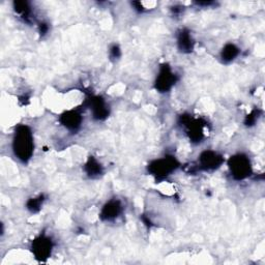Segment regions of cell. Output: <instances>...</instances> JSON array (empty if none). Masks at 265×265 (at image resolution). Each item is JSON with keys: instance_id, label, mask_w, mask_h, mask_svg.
<instances>
[{"instance_id": "cell-1", "label": "cell", "mask_w": 265, "mask_h": 265, "mask_svg": "<svg viewBox=\"0 0 265 265\" xmlns=\"http://www.w3.org/2000/svg\"><path fill=\"white\" fill-rule=\"evenodd\" d=\"M14 151L16 155L23 161L30 158L34 151V138L27 126H20L14 139Z\"/></svg>"}, {"instance_id": "cell-11", "label": "cell", "mask_w": 265, "mask_h": 265, "mask_svg": "<svg viewBox=\"0 0 265 265\" xmlns=\"http://www.w3.org/2000/svg\"><path fill=\"white\" fill-rule=\"evenodd\" d=\"M86 171L87 174L90 176H97L102 173V167L101 165L94 160V158H89L88 163L86 164Z\"/></svg>"}, {"instance_id": "cell-13", "label": "cell", "mask_w": 265, "mask_h": 265, "mask_svg": "<svg viewBox=\"0 0 265 265\" xmlns=\"http://www.w3.org/2000/svg\"><path fill=\"white\" fill-rule=\"evenodd\" d=\"M111 52L113 53V57L114 58H116V57H119V55H120V52H119V49H118V47H113L112 49H111Z\"/></svg>"}, {"instance_id": "cell-7", "label": "cell", "mask_w": 265, "mask_h": 265, "mask_svg": "<svg viewBox=\"0 0 265 265\" xmlns=\"http://www.w3.org/2000/svg\"><path fill=\"white\" fill-rule=\"evenodd\" d=\"M121 213V204L116 200H112L106 204L102 210V218L111 221L117 218Z\"/></svg>"}, {"instance_id": "cell-10", "label": "cell", "mask_w": 265, "mask_h": 265, "mask_svg": "<svg viewBox=\"0 0 265 265\" xmlns=\"http://www.w3.org/2000/svg\"><path fill=\"white\" fill-rule=\"evenodd\" d=\"M238 54H239V49L235 45L228 44L222 51V59L225 62H230L232 60H234Z\"/></svg>"}, {"instance_id": "cell-3", "label": "cell", "mask_w": 265, "mask_h": 265, "mask_svg": "<svg viewBox=\"0 0 265 265\" xmlns=\"http://www.w3.org/2000/svg\"><path fill=\"white\" fill-rule=\"evenodd\" d=\"M177 167V163L173 157H164L151 165V172L155 176H165L171 173Z\"/></svg>"}, {"instance_id": "cell-9", "label": "cell", "mask_w": 265, "mask_h": 265, "mask_svg": "<svg viewBox=\"0 0 265 265\" xmlns=\"http://www.w3.org/2000/svg\"><path fill=\"white\" fill-rule=\"evenodd\" d=\"M61 121L70 130H76L79 128L81 122V116L77 112H68L62 115Z\"/></svg>"}, {"instance_id": "cell-4", "label": "cell", "mask_w": 265, "mask_h": 265, "mask_svg": "<svg viewBox=\"0 0 265 265\" xmlns=\"http://www.w3.org/2000/svg\"><path fill=\"white\" fill-rule=\"evenodd\" d=\"M174 82H175V75L171 71V69L168 66L162 67L155 82L156 89L162 92H166L173 86Z\"/></svg>"}, {"instance_id": "cell-2", "label": "cell", "mask_w": 265, "mask_h": 265, "mask_svg": "<svg viewBox=\"0 0 265 265\" xmlns=\"http://www.w3.org/2000/svg\"><path fill=\"white\" fill-rule=\"evenodd\" d=\"M229 167L233 177L236 179L246 178L252 172V167L249 157L243 154L232 156L229 161Z\"/></svg>"}, {"instance_id": "cell-6", "label": "cell", "mask_w": 265, "mask_h": 265, "mask_svg": "<svg viewBox=\"0 0 265 265\" xmlns=\"http://www.w3.org/2000/svg\"><path fill=\"white\" fill-rule=\"evenodd\" d=\"M201 166L205 169H216L223 163V157L214 151H205L200 156Z\"/></svg>"}, {"instance_id": "cell-8", "label": "cell", "mask_w": 265, "mask_h": 265, "mask_svg": "<svg viewBox=\"0 0 265 265\" xmlns=\"http://www.w3.org/2000/svg\"><path fill=\"white\" fill-rule=\"evenodd\" d=\"M177 43H178L179 49L183 52H190L194 49V40L189 31L183 30L182 33L179 34L178 38H177Z\"/></svg>"}, {"instance_id": "cell-12", "label": "cell", "mask_w": 265, "mask_h": 265, "mask_svg": "<svg viewBox=\"0 0 265 265\" xmlns=\"http://www.w3.org/2000/svg\"><path fill=\"white\" fill-rule=\"evenodd\" d=\"M43 197H38V198H34V199H30L29 202H28V208L34 211V213H36V211H38L39 209V207L41 206V204H43Z\"/></svg>"}, {"instance_id": "cell-5", "label": "cell", "mask_w": 265, "mask_h": 265, "mask_svg": "<svg viewBox=\"0 0 265 265\" xmlns=\"http://www.w3.org/2000/svg\"><path fill=\"white\" fill-rule=\"evenodd\" d=\"M52 250V242L49 238L39 237L34 242V252L38 258H47Z\"/></svg>"}]
</instances>
